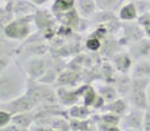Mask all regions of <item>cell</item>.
Masks as SVG:
<instances>
[{
    "instance_id": "cell-22",
    "label": "cell",
    "mask_w": 150,
    "mask_h": 131,
    "mask_svg": "<svg viewBox=\"0 0 150 131\" xmlns=\"http://www.w3.org/2000/svg\"><path fill=\"white\" fill-rule=\"evenodd\" d=\"M47 50V47L45 46V45L42 43H34L32 45V46H29L28 49H26V53H29V54H33V55H42L45 54Z\"/></svg>"
},
{
    "instance_id": "cell-1",
    "label": "cell",
    "mask_w": 150,
    "mask_h": 131,
    "mask_svg": "<svg viewBox=\"0 0 150 131\" xmlns=\"http://www.w3.org/2000/svg\"><path fill=\"white\" fill-rule=\"evenodd\" d=\"M23 77L18 76L16 72L7 74L5 69H1V77H0V100L1 102L11 101L18 97L24 88Z\"/></svg>"
},
{
    "instance_id": "cell-18",
    "label": "cell",
    "mask_w": 150,
    "mask_h": 131,
    "mask_svg": "<svg viewBox=\"0 0 150 131\" xmlns=\"http://www.w3.org/2000/svg\"><path fill=\"white\" fill-rule=\"evenodd\" d=\"M30 11H33V5H30L26 0H18L15 4V12L17 13V15L24 16L25 13L30 12Z\"/></svg>"
},
{
    "instance_id": "cell-17",
    "label": "cell",
    "mask_w": 150,
    "mask_h": 131,
    "mask_svg": "<svg viewBox=\"0 0 150 131\" xmlns=\"http://www.w3.org/2000/svg\"><path fill=\"white\" fill-rule=\"evenodd\" d=\"M117 89H115L113 87H109V85H105V87L100 88V95L104 100L107 101H113L115 98L117 97Z\"/></svg>"
},
{
    "instance_id": "cell-10",
    "label": "cell",
    "mask_w": 150,
    "mask_h": 131,
    "mask_svg": "<svg viewBox=\"0 0 150 131\" xmlns=\"http://www.w3.org/2000/svg\"><path fill=\"white\" fill-rule=\"evenodd\" d=\"M46 122L52 130H69L70 129V123H67L65 119L59 118V117H52Z\"/></svg>"
},
{
    "instance_id": "cell-14",
    "label": "cell",
    "mask_w": 150,
    "mask_h": 131,
    "mask_svg": "<svg viewBox=\"0 0 150 131\" xmlns=\"http://www.w3.org/2000/svg\"><path fill=\"white\" fill-rule=\"evenodd\" d=\"M115 66H116V68L119 71L125 72L130 67V59L125 54H120L115 58Z\"/></svg>"
},
{
    "instance_id": "cell-33",
    "label": "cell",
    "mask_w": 150,
    "mask_h": 131,
    "mask_svg": "<svg viewBox=\"0 0 150 131\" xmlns=\"http://www.w3.org/2000/svg\"><path fill=\"white\" fill-rule=\"evenodd\" d=\"M149 58H150V55H149Z\"/></svg>"
},
{
    "instance_id": "cell-28",
    "label": "cell",
    "mask_w": 150,
    "mask_h": 131,
    "mask_svg": "<svg viewBox=\"0 0 150 131\" xmlns=\"http://www.w3.org/2000/svg\"><path fill=\"white\" fill-rule=\"evenodd\" d=\"M9 121H11V113L1 109V111H0V129H3V127L7 126V123Z\"/></svg>"
},
{
    "instance_id": "cell-16",
    "label": "cell",
    "mask_w": 150,
    "mask_h": 131,
    "mask_svg": "<svg viewBox=\"0 0 150 131\" xmlns=\"http://www.w3.org/2000/svg\"><path fill=\"white\" fill-rule=\"evenodd\" d=\"M136 15H137V12H136V8L133 4L125 5V7L120 11V17H121L122 20H127V21L133 20V18L136 17Z\"/></svg>"
},
{
    "instance_id": "cell-21",
    "label": "cell",
    "mask_w": 150,
    "mask_h": 131,
    "mask_svg": "<svg viewBox=\"0 0 150 131\" xmlns=\"http://www.w3.org/2000/svg\"><path fill=\"white\" fill-rule=\"evenodd\" d=\"M70 114H71V117H74V118L83 119V118H86V117H88L90 110L87 109V105L86 106H74V108H71Z\"/></svg>"
},
{
    "instance_id": "cell-26",
    "label": "cell",
    "mask_w": 150,
    "mask_h": 131,
    "mask_svg": "<svg viewBox=\"0 0 150 131\" xmlns=\"http://www.w3.org/2000/svg\"><path fill=\"white\" fill-rule=\"evenodd\" d=\"M46 76H42L41 79V81L42 83H53L55 80V77H57V69L55 68H47V71H46Z\"/></svg>"
},
{
    "instance_id": "cell-13",
    "label": "cell",
    "mask_w": 150,
    "mask_h": 131,
    "mask_svg": "<svg viewBox=\"0 0 150 131\" xmlns=\"http://www.w3.org/2000/svg\"><path fill=\"white\" fill-rule=\"evenodd\" d=\"M57 93H58V100L63 104H73V102L76 101V98H78V96H76L78 93L67 92V90L63 89V88H59Z\"/></svg>"
},
{
    "instance_id": "cell-27",
    "label": "cell",
    "mask_w": 150,
    "mask_h": 131,
    "mask_svg": "<svg viewBox=\"0 0 150 131\" xmlns=\"http://www.w3.org/2000/svg\"><path fill=\"white\" fill-rule=\"evenodd\" d=\"M95 98H96L95 90H93L91 87H87V92L84 93V104L87 106L91 105L92 102H95Z\"/></svg>"
},
{
    "instance_id": "cell-23",
    "label": "cell",
    "mask_w": 150,
    "mask_h": 131,
    "mask_svg": "<svg viewBox=\"0 0 150 131\" xmlns=\"http://www.w3.org/2000/svg\"><path fill=\"white\" fill-rule=\"evenodd\" d=\"M103 121L104 123L107 125V126H117V125L120 123V118H119V114H105V116H103Z\"/></svg>"
},
{
    "instance_id": "cell-9",
    "label": "cell",
    "mask_w": 150,
    "mask_h": 131,
    "mask_svg": "<svg viewBox=\"0 0 150 131\" xmlns=\"http://www.w3.org/2000/svg\"><path fill=\"white\" fill-rule=\"evenodd\" d=\"M33 114H29V113H25L24 114V111L23 113H18L17 116H15L12 118V121L15 122L17 126H20V127H23V129H26V127L30 125V122L33 121Z\"/></svg>"
},
{
    "instance_id": "cell-5",
    "label": "cell",
    "mask_w": 150,
    "mask_h": 131,
    "mask_svg": "<svg viewBox=\"0 0 150 131\" xmlns=\"http://www.w3.org/2000/svg\"><path fill=\"white\" fill-rule=\"evenodd\" d=\"M132 55L136 58H142L150 55V39H140L132 47Z\"/></svg>"
},
{
    "instance_id": "cell-31",
    "label": "cell",
    "mask_w": 150,
    "mask_h": 131,
    "mask_svg": "<svg viewBox=\"0 0 150 131\" xmlns=\"http://www.w3.org/2000/svg\"><path fill=\"white\" fill-rule=\"evenodd\" d=\"M144 130L150 131V106L146 108V111L144 114Z\"/></svg>"
},
{
    "instance_id": "cell-8",
    "label": "cell",
    "mask_w": 150,
    "mask_h": 131,
    "mask_svg": "<svg viewBox=\"0 0 150 131\" xmlns=\"http://www.w3.org/2000/svg\"><path fill=\"white\" fill-rule=\"evenodd\" d=\"M78 8L83 16H91L95 12V1L93 0H78Z\"/></svg>"
},
{
    "instance_id": "cell-24",
    "label": "cell",
    "mask_w": 150,
    "mask_h": 131,
    "mask_svg": "<svg viewBox=\"0 0 150 131\" xmlns=\"http://www.w3.org/2000/svg\"><path fill=\"white\" fill-rule=\"evenodd\" d=\"M96 4L101 9H112L117 5V0H96Z\"/></svg>"
},
{
    "instance_id": "cell-4",
    "label": "cell",
    "mask_w": 150,
    "mask_h": 131,
    "mask_svg": "<svg viewBox=\"0 0 150 131\" xmlns=\"http://www.w3.org/2000/svg\"><path fill=\"white\" fill-rule=\"evenodd\" d=\"M47 71L46 62L41 58H33L32 60H29V63L26 64V72H28L29 77H32L33 80H40Z\"/></svg>"
},
{
    "instance_id": "cell-20",
    "label": "cell",
    "mask_w": 150,
    "mask_h": 131,
    "mask_svg": "<svg viewBox=\"0 0 150 131\" xmlns=\"http://www.w3.org/2000/svg\"><path fill=\"white\" fill-rule=\"evenodd\" d=\"M74 5V0H55L54 5H53V11L54 12H63V11H69Z\"/></svg>"
},
{
    "instance_id": "cell-15",
    "label": "cell",
    "mask_w": 150,
    "mask_h": 131,
    "mask_svg": "<svg viewBox=\"0 0 150 131\" xmlns=\"http://www.w3.org/2000/svg\"><path fill=\"white\" fill-rule=\"evenodd\" d=\"M127 37L130 38L132 41L137 42L140 39H142L144 33L137 25H128V32H127Z\"/></svg>"
},
{
    "instance_id": "cell-25",
    "label": "cell",
    "mask_w": 150,
    "mask_h": 131,
    "mask_svg": "<svg viewBox=\"0 0 150 131\" xmlns=\"http://www.w3.org/2000/svg\"><path fill=\"white\" fill-rule=\"evenodd\" d=\"M112 18H113V15H112L108 9H104V11H101V12H99L98 15H96V20H98V22L112 21Z\"/></svg>"
},
{
    "instance_id": "cell-2",
    "label": "cell",
    "mask_w": 150,
    "mask_h": 131,
    "mask_svg": "<svg viewBox=\"0 0 150 131\" xmlns=\"http://www.w3.org/2000/svg\"><path fill=\"white\" fill-rule=\"evenodd\" d=\"M122 130H141L144 129V114L141 109L136 108L134 110H130L127 116L120 122Z\"/></svg>"
},
{
    "instance_id": "cell-6",
    "label": "cell",
    "mask_w": 150,
    "mask_h": 131,
    "mask_svg": "<svg viewBox=\"0 0 150 131\" xmlns=\"http://www.w3.org/2000/svg\"><path fill=\"white\" fill-rule=\"evenodd\" d=\"M79 80V74L75 71H66L59 74L58 76V84L61 85H74Z\"/></svg>"
},
{
    "instance_id": "cell-30",
    "label": "cell",
    "mask_w": 150,
    "mask_h": 131,
    "mask_svg": "<svg viewBox=\"0 0 150 131\" xmlns=\"http://www.w3.org/2000/svg\"><path fill=\"white\" fill-rule=\"evenodd\" d=\"M86 45H87V47H88L90 50H92V51H93V50H98L99 47H100V42H99L98 38H91V39H88Z\"/></svg>"
},
{
    "instance_id": "cell-19",
    "label": "cell",
    "mask_w": 150,
    "mask_h": 131,
    "mask_svg": "<svg viewBox=\"0 0 150 131\" xmlns=\"http://www.w3.org/2000/svg\"><path fill=\"white\" fill-rule=\"evenodd\" d=\"M36 21L41 28H47V26H50L53 24V18L46 12H37Z\"/></svg>"
},
{
    "instance_id": "cell-11",
    "label": "cell",
    "mask_w": 150,
    "mask_h": 131,
    "mask_svg": "<svg viewBox=\"0 0 150 131\" xmlns=\"http://www.w3.org/2000/svg\"><path fill=\"white\" fill-rule=\"evenodd\" d=\"M134 77H149L150 76V63L138 62L133 69Z\"/></svg>"
},
{
    "instance_id": "cell-12",
    "label": "cell",
    "mask_w": 150,
    "mask_h": 131,
    "mask_svg": "<svg viewBox=\"0 0 150 131\" xmlns=\"http://www.w3.org/2000/svg\"><path fill=\"white\" fill-rule=\"evenodd\" d=\"M104 109L108 111H112V113H115V114H119V116H124L125 110H127V104L122 100H116L115 102L107 105Z\"/></svg>"
},
{
    "instance_id": "cell-3",
    "label": "cell",
    "mask_w": 150,
    "mask_h": 131,
    "mask_svg": "<svg viewBox=\"0 0 150 131\" xmlns=\"http://www.w3.org/2000/svg\"><path fill=\"white\" fill-rule=\"evenodd\" d=\"M4 33L9 38L23 39L29 34V25L26 21H16V22L8 24L4 28Z\"/></svg>"
},
{
    "instance_id": "cell-29",
    "label": "cell",
    "mask_w": 150,
    "mask_h": 131,
    "mask_svg": "<svg viewBox=\"0 0 150 131\" xmlns=\"http://www.w3.org/2000/svg\"><path fill=\"white\" fill-rule=\"evenodd\" d=\"M87 122H79V121H73L70 123V129L73 130H87L88 129Z\"/></svg>"
},
{
    "instance_id": "cell-7",
    "label": "cell",
    "mask_w": 150,
    "mask_h": 131,
    "mask_svg": "<svg viewBox=\"0 0 150 131\" xmlns=\"http://www.w3.org/2000/svg\"><path fill=\"white\" fill-rule=\"evenodd\" d=\"M116 89L121 96H125L132 90V80H129L127 76H120L116 80Z\"/></svg>"
},
{
    "instance_id": "cell-32",
    "label": "cell",
    "mask_w": 150,
    "mask_h": 131,
    "mask_svg": "<svg viewBox=\"0 0 150 131\" xmlns=\"http://www.w3.org/2000/svg\"><path fill=\"white\" fill-rule=\"evenodd\" d=\"M148 98H149V102H150V83H149V87H148Z\"/></svg>"
}]
</instances>
